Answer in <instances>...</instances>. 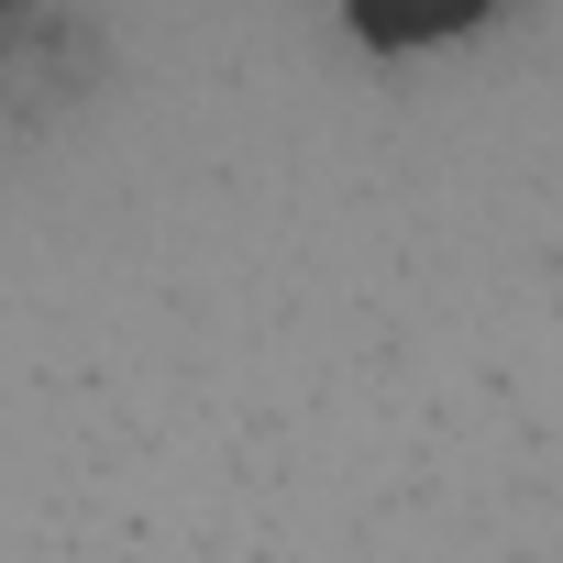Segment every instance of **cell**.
I'll return each instance as SVG.
<instances>
[{"mask_svg": "<svg viewBox=\"0 0 563 563\" xmlns=\"http://www.w3.org/2000/svg\"><path fill=\"white\" fill-rule=\"evenodd\" d=\"M497 12V0H343V23L376 45V56H420V45H453Z\"/></svg>", "mask_w": 563, "mask_h": 563, "instance_id": "6da1fadb", "label": "cell"}]
</instances>
